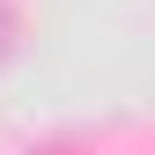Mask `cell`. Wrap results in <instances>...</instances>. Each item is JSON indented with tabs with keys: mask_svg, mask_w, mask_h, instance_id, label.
Listing matches in <instances>:
<instances>
[{
	"mask_svg": "<svg viewBox=\"0 0 155 155\" xmlns=\"http://www.w3.org/2000/svg\"><path fill=\"white\" fill-rule=\"evenodd\" d=\"M15 37H22V22H15V8L0 0V59H15Z\"/></svg>",
	"mask_w": 155,
	"mask_h": 155,
	"instance_id": "obj_1",
	"label": "cell"
}]
</instances>
